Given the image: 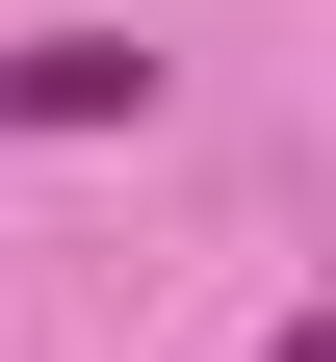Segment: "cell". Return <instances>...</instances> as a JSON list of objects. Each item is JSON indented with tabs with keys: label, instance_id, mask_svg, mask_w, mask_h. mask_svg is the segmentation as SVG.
<instances>
[{
	"label": "cell",
	"instance_id": "cell-1",
	"mask_svg": "<svg viewBox=\"0 0 336 362\" xmlns=\"http://www.w3.org/2000/svg\"><path fill=\"white\" fill-rule=\"evenodd\" d=\"M129 104H156L129 26H26V52H0V129H129Z\"/></svg>",
	"mask_w": 336,
	"mask_h": 362
},
{
	"label": "cell",
	"instance_id": "cell-2",
	"mask_svg": "<svg viewBox=\"0 0 336 362\" xmlns=\"http://www.w3.org/2000/svg\"><path fill=\"white\" fill-rule=\"evenodd\" d=\"M259 362H336V337H259Z\"/></svg>",
	"mask_w": 336,
	"mask_h": 362
}]
</instances>
